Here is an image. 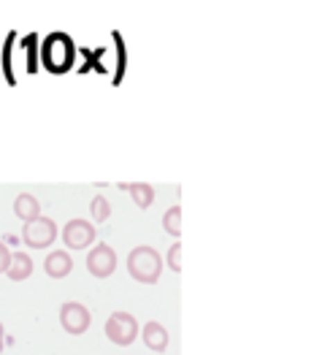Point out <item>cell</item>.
<instances>
[{
	"label": "cell",
	"mask_w": 314,
	"mask_h": 355,
	"mask_svg": "<svg viewBox=\"0 0 314 355\" xmlns=\"http://www.w3.org/2000/svg\"><path fill=\"white\" fill-rule=\"evenodd\" d=\"M163 266L166 263H163L160 252L155 247H149V244L133 247L130 255H128V274L141 285H155L160 279V274H163Z\"/></svg>",
	"instance_id": "6da1fadb"
},
{
	"label": "cell",
	"mask_w": 314,
	"mask_h": 355,
	"mask_svg": "<svg viewBox=\"0 0 314 355\" xmlns=\"http://www.w3.org/2000/svg\"><path fill=\"white\" fill-rule=\"evenodd\" d=\"M58 236H60L58 223L52 217H44V214L25 223V228H22V241H25V247H30V250H46V247L55 244Z\"/></svg>",
	"instance_id": "7a4b0ae2"
},
{
	"label": "cell",
	"mask_w": 314,
	"mask_h": 355,
	"mask_svg": "<svg viewBox=\"0 0 314 355\" xmlns=\"http://www.w3.org/2000/svg\"><path fill=\"white\" fill-rule=\"evenodd\" d=\"M106 336L116 347H130L139 339V320L130 312H112L106 320Z\"/></svg>",
	"instance_id": "3957f363"
},
{
	"label": "cell",
	"mask_w": 314,
	"mask_h": 355,
	"mask_svg": "<svg viewBox=\"0 0 314 355\" xmlns=\"http://www.w3.org/2000/svg\"><path fill=\"white\" fill-rule=\"evenodd\" d=\"M60 236H62V241H65L68 250L79 252V250H87V247L95 244L98 231H95V225H92L89 220H85V217H73V220L65 223V228L60 231Z\"/></svg>",
	"instance_id": "277c9868"
},
{
	"label": "cell",
	"mask_w": 314,
	"mask_h": 355,
	"mask_svg": "<svg viewBox=\"0 0 314 355\" xmlns=\"http://www.w3.org/2000/svg\"><path fill=\"white\" fill-rule=\"evenodd\" d=\"M60 326L71 336H82L87 328L92 326V315L82 301H65L60 306Z\"/></svg>",
	"instance_id": "5b68a950"
},
{
	"label": "cell",
	"mask_w": 314,
	"mask_h": 355,
	"mask_svg": "<svg viewBox=\"0 0 314 355\" xmlns=\"http://www.w3.org/2000/svg\"><path fill=\"white\" fill-rule=\"evenodd\" d=\"M87 271L95 279H106V277H112L116 271V252L106 241L92 244V250L87 252Z\"/></svg>",
	"instance_id": "8992f818"
},
{
	"label": "cell",
	"mask_w": 314,
	"mask_h": 355,
	"mask_svg": "<svg viewBox=\"0 0 314 355\" xmlns=\"http://www.w3.org/2000/svg\"><path fill=\"white\" fill-rule=\"evenodd\" d=\"M44 271H46V277H52V279H65V277L73 271V258H71V252H68V250H52V252L46 255V261H44Z\"/></svg>",
	"instance_id": "52a82bcc"
},
{
	"label": "cell",
	"mask_w": 314,
	"mask_h": 355,
	"mask_svg": "<svg viewBox=\"0 0 314 355\" xmlns=\"http://www.w3.org/2000/svg\"><path fill=\"white\" fill-rule=\"evenodd\" d=\"M141 339H143V345H146L152 353H166V350H168V331H166V326H163V323H157V320L143 323Z\"/></svg>",
	"instance_id": "ba28073f"
},
{
	"label": "cell",
	"mask_w": 314,
	"mask_h": 355,
	"mask_svg": "<svg viewBox=\"0 0 314 355\" xmlns=\"http://www.w3.org/2000/svg\"><path fill=\"white\" fill-rule=\"evenodd\" d=\"M14 214H17L22 223H30V220L41 217V204H38V198H35L33 193H19V196L14 198Z\"/></svg>",
	"instance_id": "9c48e42d"
},
{
	"label": "cell",
	"mask_w": 314,
	"mask_h": 355,
	"mask_svg": "<svg viewBox=\"0 0 314 355\" xmlns=\"http://www.w3.org/2000/svg\"><path fill=\"white\" fill-rule=\"evenodd\" d=\"M6 274L14 282H25L33 274V258H30L28 252H11V263L6 268Z\"/></svg>",
	"instance_id": "30bf717a"
},
{
	"label": "cell",
	"mask_w": 314,
	"mask_h": 355,
	"mask_svg": "<svg viewBox=\"0 0 314 355\" xmlns=\"http://www.w3.org/2000/svg\"><path fill=\"white\" fill-rule=\"evenodd\" d=\"M119 187L130 193L133 204H136L139 209H149V207H152V201H155V187H152V184H146V182H133V184H119Z\"/></svg>",
	"instance_id": "8fae6325"
},
{
	"label": "cell",
	"mask_w": 314,
	"mask_h": 355,
	"mask_svg": "<svg viewBox=\"0 0 314 355\" xmlns=\"http://www.w3.org/2000/svg\"><path fill=\"white\" fill-rule=\"evenodd\" d=\"M163 231L171 234L173 239L182 236V209L179 207H171L163 214Z\"/></svg>",
	"instance_id": "7c38bea8"
},
{
	"label": "cell",
	"mask_w": 314,
	"mask_h": 355,
	"mask_svg": "<svg viewBox=\"0 0 314 355\" xmlns=\"http://www.w3.org/2000/svg\"><path fill=\"white\" fill-rule=\"evenodd\" d=\"M89 214H92L95 223H106V220L112 217V204H109V198H106V196H95V198L89 201Z\"/></svg>",
	"instance_id": "4fadbf2b"
},
{
	"label": "cell",
	"mask_w": 314,
	"mask_h": 355,
	"mask_svg": "<svg viewBox=\"0 0 314 355\" xmlns=\"http://www.w3.org/2000/svg\"><path fill=\"white\" fill-rule=\"evenodd\" d=\"M166 261H168V266H171L173 274H179V271H182V244H179V241H173L171 244V250H168V258H166Z\"/></svg>",
	"instance_id": "5bb4252c"
},
{
	"label": "cell",
	"mask_w": 314,
	"mask_h": 355,
	"mask_svg": "<svg viewBox=\"0 0 314 355\" xmlns=\"http://www.w3.org/2000/svg\"><path fill=\"white\" fill-rule=\"evenodd\" d=\"M11 263V250L6 247V241L0 239V274H6V268Z\"/></svg>",
	"instance_id": "9a60e30c"
},
{
	"label": "cell",
	"mask_w": 314,
	"mask_h": 355,
	"mask_svg": "<svg viewBox=\"0 0 314 355\" xmlns=\"http://www.w3.org/2000/svg\"><path fill=\"white\" fill-rule=\"evenodd\" d=\"M3 347H6V331H3V323H0V353H3Z\"/></svg>",
	"instance_id": "2e32d148"
}]
</instances>
